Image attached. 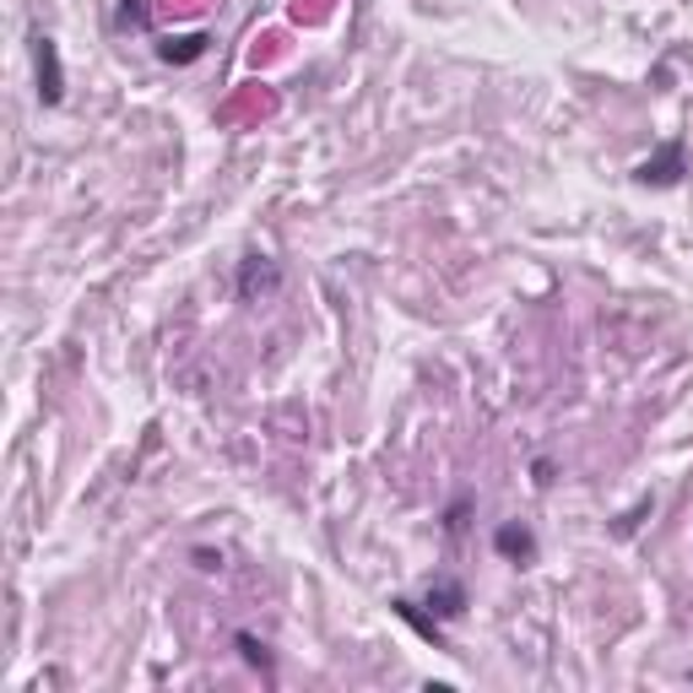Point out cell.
<instances>
[{
	"mask_svg": "<svg viewBox=\"0 0 693 693\" xmlns=\"http://www.w3.org/2000/svg\"><path fill=\"white\" fill-rule=\"evenodd\" d=\"M206 33H179V38H163L157 44V60H168V65H190V60H201L206 55Z\"/></svg>",
	"mask_w": 693,
	"mask_h": 693,
	"instance_id": "8992f818",
	"label": "cell"
},
{
	"mask_svg": "<svg viewBox=\"0 0 693 693\" xmlns=\"http://www.w3.org/2000/svg\"><path fill=\"white\" fill-rule=\"evenodd\" d=\"M391 607H396V618H407V623H413L428 645H439V650H444V629H439V618H428V612H422L417 601H407V596H396Z\"/></svg>",
	"mask_w": 693,
	"mask_h": 693,
	"instance_id": "52a82bcc",
	"label": "cell"
},
{
	"mask_svg": "<svg viewBox=\"0 0 693 693\" xmlns=\"http://www.w3.org/2000/svg\"><path fill=\"white\" fill-rule=\"evenodd\" d=\"M120 22L126 27H152V5L146 0H120Z\"/></svg>",
	"mask_w": 693,
	"mask_h": 693,
	"instance_id": "9c48e42d",
	"label": "cell"
},
{
	"mask_svg": "<svg viewBox=\"0 0 693 693\" xmlns=\"http://www.w3.org/2000/svg\"><path fill=\"white\" fill-rule=\"evenodd\" d=\"M33 71H38V98L44 109H55L65 98V65H60V44L49 33H33Z\"/></svg>",
	"mask_w": 693,
	"mask_h": 693,
	"instance_id": "7a4b0ae2",
	"label": "cell"
},
{
	"mask_svg": "<svg viewBox=\"0 0 693 693\" xmlns=\"http://www.w3.org/2000/svg\"><path fill=\"white\" fill-rule=\"evenodd\" d=\"M428 607H433V618H439V623L461 618V612H466V585H461V580H450V574L428 580Z\"/></svg>",
	"mask_w": 693,
	"mask_h": 693,
	"instance_id": "277c9868",
	"label": "cell"
},
{
	"mask_svg": "<svg viewBox=\"0 0 693 693\" xmlns=\"http://www.w3.org/2000/svg\"><path fill=\"white\" fill-rule=\"evenodd\" d=\"M282 287V266L272 255H244V266H239V298L244 303H261V298H272Z\"/></svg>",
	"mask_w": 693,
	"mask_h": 693,
	"instance_id": "3957f363",
	"label": "cell"
},
{
	"mask_svg": "<svg viewBox=\"0 0 693 693\" xmlns=\"http://www.w3.org/2000/svg\"><path fill=\"white\" fill-rule=\"evenodd\" d=\"M683 174H689V152H683V141H667L661 152H650V157L634 168V184H645V190H672V184H683Z\"/></svg>",
	"mask_w": 693,
	"mask_h": 693,
	"instance_id": "6da1fadb",
	"label": "cell"
},
{
	"mask_svg": "<svg viewBox=\"0 0 693 693\" xmlns=\"http://www.w3.org/2000/svg\"><path fill=\"white\" fill-rule=\"evenodd\" d=\"M234 645L244 650V661H250V667H255V672H261L266 683L277 678V661H272V650H266V645H261L255 634H244V629H239V634H234Z\"/></svg>",
	"mask_w": 693,
	"mask_h": 693,
	"instance_id": "ba28073f",
	"label": "cell"
},
{
	"mask_svg": "<svg viewBox=\"0 0 693 693\" xmlns=\"http://www.w3.org/2000/svg\"><path fill=\"white\" fill-rule=\"evenodd\" d=\"M493 548L510 558V563H531V558H537V537H531V526H521V521H504V526L493 531Z\"/></svg>",
	"mask_w": 693,
	"mask_h": 693,
	"instance_id": "5b68a950",
	"label": "cell"
}]
</instances>
